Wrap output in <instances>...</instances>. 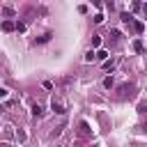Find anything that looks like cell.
Masks as SVG:
<instances>
[{
  "label": "cell",
  "instance_id": "18",
  "mask_svg": "<svg viewBox=\"0 0 147 147\" xmlns=\"http://www.w3.org/2000/svg\"><path fill=\"white\" fill-rule=\"evenodd\" d=\"M142 11H145V14H147V2H145V5H142Z\"/></svg>",
  "mask_w": 147,
  "mask_h": 147
},
{
  "label": "cell",
  "instance_id": "8",
  "mask_svg": "<svg viewBox=\"0 0 147 147\" xmlns=\"http://www.w3.org/2000/svg\"><path fill=\"white\" fill-rule=\"evenodd\" d=\"M90 133H92V131H90V126H87V124L83 122V124H80V136H83V138H87Z\"/></svg>",
  "mask_w": 147,
  "mask_h": 147
},
{
  "label": "cell",
  "instance_id": "1",
  "mask_svg": "<svg viewBox=\"0 0 147 147\" xmlns=\"http://www.w3.org/2000/svg\"><path fill=\"white\" fill-rule=\"evenodd\" d=\"M51 108H53V110H55L57 115H64V113H67V108H64V103H62L60 99H55V96H53V101H51Z\"/></svg>",
  "mask_w": 147,
  "mask_h": 147
},
{
  "label": "cell",
  "instance_id": "14",
  "mask_svg": "<svg viewBox=\"0 0 147 147\" xmlns=\"http://www.w3.org/2000/svg\"><path fill=\"white\" fill-rule=\"evenodd\" d=\"M2 14L9 18V16H14V9H11V7H5V9H2Z\"/></svg>",
  "mask_w": 147,
  "mask_h": 147
},
{
  "label": "cell",
  "instance_id": "2",
  "mask_svg": "<svg viewBox=\"0 0 147 147\" xmlns=\"http://www.w3.org/2000/svg\"><path fill=\"white\" fill-rule=\"evenodd\" d=\"M119 92H122V99H124V96H133V85H131V83H129V85H122Z\"/></svg>",
  "mask_w": 147,
  "mask_h": 147
},
{
  "label": "cell",
  "instance_id": "13",
  "mask_svg": "<svg viewBox=\"0 0 147 147\" xmlns=\"http://www.w3.org/2000/svg\"><path fill=\"white\" fill-rule=\"evenodd\" d=\"M94 57H96V53H94V51H87V53H85V62H92Z\"/></svg>",
  "mask_w": 147,
  "mask_h": 147
},
{
  "label": "cell",
  "instance_id": "9",
  "mask_svg": "<svg viewBox=\"0 0 147 147\" xmlns=\"http://www.w3.org/2000/svg\"><path fill=\"white\" fill-rule=\"evenodd\" d=\"M119 18H122L124 23H133V16H131L129 11H122V16H119Z\"/></svg>",
  "mask_w": 147,
  "mask_h": 147
},
{
  "label": "cell",
  "instance_id": "3",
  "mask_svg": "<svg viewBox=\"0 0 147 147\" xmlns=\"http://www.w3.org/2000/svg\"><path fill=\"white\" fill-rule=\"evenodd\" d=\"M2 30H5V32H11V30H16V23H11V21H5V23H2Z\"/></svg>",
  "mask_w": 147,
  "mask_h": 147
},
{
  "label": "cell",
  "instance_id": "5",
  "mask_svg": "<svg viewBox=\"0 0 147 147\" xmlns=\"http://www.w3.org/2000/svg\"><path fill=\"white\" fill-rule=\"evenodd\" d=\"M131 25H133V30H136V32H138V34H140V32H142V30H145V23H140V21H133V23H131Z\"/></svg>",
  "mask_w": 147,
  "mask_h": 147
},
{
  "label": "cell",
  "instance_id": "11",
  "mask_svg": "<svg viewBox=\"0 0 147 147\" xmlns=\"http://www.w3.org/2000/svg\"><path fill=\"white\" fill-rule=\"evenodd\" d=\"M48 39H51V34H48V32H46V34H41V37H39V39H37V41H34V44H46V41H48Z\"/></svg>",
  "mask_w": 147,
  "mask_h": 147
},
{
  "label": "cell",
  "instance_id": "15",
  "mask_svg": "<svg viewBox=\"0 0 147 147\" xmlns=\"http://www.w3.org/2000/svg\"><path fill=\"white\" fill-rule=\"evenodd\" d=\"M25 28H28V25H25L23 21H18V23H16V30H18V32H25Z\"/></svg>",
  "mask_w": 147,
  "mask_h": 147
},
{
  "label": "cell",
  "instance_id": "7",
  "mask_svg": "<svg viewBox=\"0 0 147 147\" xmlns=\"http://www.w3.org/2000/svg\"><path fill=\"white\" fill-rule=\"evenodd\" d=\"M115 64H117V57H113V60H103V67H106V69H115Z\"/></svg>",
  "mask_w": 147,
  "mask_h": 147
},
{
  "label": "cell",
  "instance_id": "19",
  "mask_svg": "<svg viewBox=\"0 0 147 147\" xmlns=\"http://www.w3.org/2000/svg\"><path fill=\"white\" fill-rule=\"evenodd\" d=\"M145 131H147V124H145Z\"/></svg>",
  "mask_w": 147,
  "mask_h": 147
},
{
  "label": "cell",
  "instance_id": "10",
  "mask_svg": "<svg viewBox=\"0 0 147 147\" xmlns=\"http://www.w3.org/2000/svg\"><path fill=\"white\" fill-rule=\"evenodd\" d=\"M96 57H99V60H108V51L99 48V51H96Z\"/></svg>",
  "mask_w": 147,
  "mask_h": 147
},
{
  "label": "cell",
  "instance_id": "6",
  "mask_svg": "<svg viewBox=\"0 0 147 147\" xmlns=\"http://www.w3.org/2000/svg\"><path fill=\"white\" fill-rule=\"evenodd\" d=\"M133 51H136V53H142V51H145V46H142V41H140V39H136V41H133Z\"/></svg>",
  "mask_w": 147,
  "mask_h": 147
},
{
  "label": "cell",
  "instance_id": "12",
  "mask_svg": "<svg viewBox=\"0 0 147 147\" xmlns=\"http://www.w3.org/2000/svg\"><path fill=\"white\" fill-rule=\"evenodd\" d=\"M92 46H94V48H99V46H101V37H99V34H94V37H92Z\"/></svg>",
  "mask_w": 147,
  "mask_h": 147
},
{
  "label": "cell",
  "instance_id": "4",
  "mask_svg": "<svg viewBox=\"0 0 147 147\" xmlns=\"http://www.w3.org/2000/svg\"><path fill=\"white\" fill-rule=\"evenodd\" d=\"M32 115H34V117H41V115H44V108H41L39 103H34V106H32Z\"/></svg>",
  "mask_w": 147,
  "mask_h": 147
},
{
  "label": "cell",
  "instance_id": "17",
  "mask_svg": "<svg viewBox=\"0 0 147 147\" xmlns=\"http://www.w3.org/2000/svg\"><path fill=\"white\" fill-rule=\"evenodd\" d=\"M94 23H103V14H96L94 16Z\"/></svg>",
  "mask_w": 147,
  "mask_h": 147
},
{
  "label": "cell",
  "instance_id": "16",
  "mask_svg": "<svg viewBox=\"0 0 147 147\" xmlns=\"http://www.w3.org/2000/svg\"><path fill=\"white\" fill-rule=\"evenodd\" d=\"M103 87L110 90V87H113V78H106V80H103Z\"/></svg>",
  "mask_w": 147,
  "mask_h": 147
}]
</instances>
